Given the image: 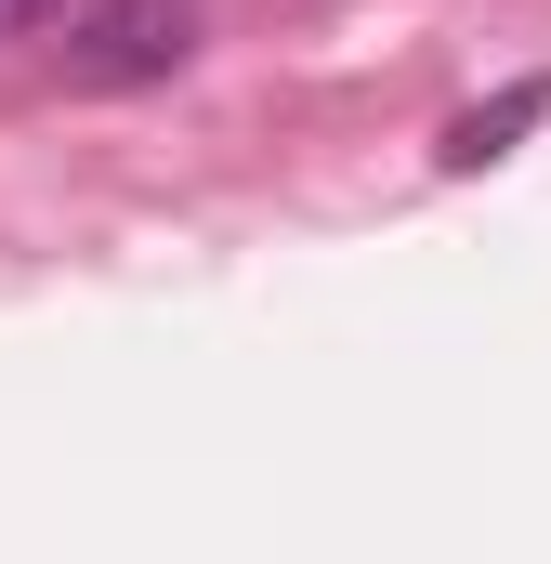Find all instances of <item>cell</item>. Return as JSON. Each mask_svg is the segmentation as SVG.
Masks as SVG:
<instances>
[{
	"instance_id": "2",
	"label": "cell",
	"mask_w": 551,
	"mask_h": 564,
	"mask_svg": "<svg viewBox=\"0 0 551 564\" xmlns=\"http://www.w3.org/2000/svg\"><path fill=\"white\" fill-rule=\"evenodd\" d=\"M526 119H551V79H512L499 106L446 119V144H433V158H446V171H486V158H512V132H526Z\"/></svg>"
},
{
	"instance_id": "3",
	"label": "cell",
	"mask_w": 551,
	"mask_h": 564,
	"mask_svg": "<svg viewBox=\"0 0 551 564\" xmlns=\"http://www.w3.org/2000/svg\"><path fill=\"white\" fill-rule=\"evenodd\" d=\"M66 0H0V40H26V26H53Z\"/></svg>"
},
{
	"instance_id": "1",
	"label": "cell",
	"mask_w": 551,
	"mask_h": 564,
	"mask_svg": "<svg viewBox=\"0 0 551 564\" xmlns=\"http://www.w3.org/2000/svg\"><path fill=\"white\" fill-rule=\"evenodd\" d=\"M66 93H144V79H184L197 66V0H79L66 40H53Z\"/></svg>"
}]
</instances>
